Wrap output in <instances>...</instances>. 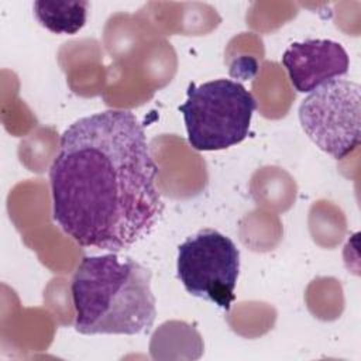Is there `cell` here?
Returning a JSON list of instances; mask_svg holds the SVG:
<instances>
[{
    "instance_id": "obj_1",
    "label": "cell",
    "mask_w": 361,
    "mask_h": 361,
    "mask_svg": "<svg viewBox=\"0 0 361 361\" xmlns=\"http://www.w3.org/2000/svg\"><path fill=\"white\" fill-rule=\"evenodd\" d=\"M157 173L134 113L82 117L62 133L49 168L54 220L80 247L127 250L164 212Z\"/></svg>"
},
{
    "instance_id": "obj_2",
    "label": "cell",
    "mask_w": 361,
    "mask_h": 361,
    "mask_svg": "<svg viewBox=\"0 0 361 361\" xmlns=\"http://www.w3.org/2000/svg\"><path fill=\"white\" fill-rule=\"evenodd\" d=\"M75 330L80 334L134 336L151 330L155 296L151 272L116 252L83 257L71 283Z\"/></svg>"
},
{
    "instance_id": "obj_3",
    "label": "cell",
    "mask_w": 361,
    "mask_h": 361,
    "mask_svg": "<svg viewBox=\"0 0 361 361\" xmlns=\"http://www.w3.org/2000/svg\"><path fill=\"white\" fill-rule=\"evenodd\" d=\"M186 96L179 111L193 149L219 151L245 140L257 102L241 83L231 79L190 83Z\"/></svg>"
},
{
    "instance_id": "obj_4",
    "label": "cell",
    "mask_w": 361,
    "mask_h": 361,
    "mask_svg": "<svg viewBox=\"0 0 361 361\" xmlns=\"http://www.w3.org/2000/svg\"><path fill=\"white\" fill-rule=\"evenodd\" d=\"M178 278L196 298L230 310L240 272L234 241L214 228H203L178 247Z\"/></svg>"
},
{
    "instance_id": "obj_5",
    "label": "cell",
    "mask_w": 361,
    "mask_h": 361,
    "mask_svg": "<svg viewBox=\"0 0 361 361\" xmlns=\"http://www.w3.org/2000/svg\"><path fill=\"white\" fill-rule=\"evenodd\" d=\"M360 93L358 83L334 79L310 92L299 106L303 131L334 159L345 158L360 145Z\"/></svg>"
},
{
    "instance_id": "obj_6",
    "label": "cell",
    "mask_w": 361,
    "mask_h": 361,
    "mask_svg": "<svg viewBox=\"0 0 361 361\" xmlns=\"http://www.w3.org/2000/svg\"><path fill=\"white\" fill-rule=\"evenodd\" d=\"M282 65L292 86L300 93H310L344 76L350 68V58L343 45L336 41L306 39L286 48Z\"/></svg>"
},
{
    "instance_id": "obj_7",
    "label": "cell",
    "mask_w": 361,
    "mask_h": 361,
    "mask_svg": "<svg viewBox=\"0 0 361 361\" xmlns=\"http://www.w3.org/2000/svg\"><path fill=\"white\" fill-rule=\"evenodd\" d=\"M89 1H34L38 23L54 34H76L85 24Z\"/></svg>"
}]
</instances>
